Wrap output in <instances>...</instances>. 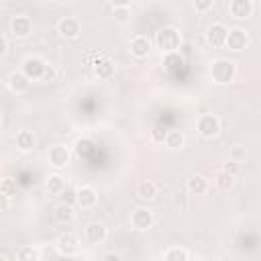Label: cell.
Instances as JSON below:
<instances>
[{"label":"cell","instance_id":"cell-3","mask_svg":"<svg viewBox=\"0 0 261 261\" xmlns=\"http://www.w3.org/2000/svg\"><path fill=\"white\" fill-rule=\"evenodd\" d=\"M224 47L232 53H239V51H245L249 47V31L243 29V27H232L226 31V41H224Z\"/></svg>","mask_w":261,"mask_h":261},{"label":"cell","instance_id":"cell-8","mask_svg":"<svg viewBox=\"0 0 261 261\" xmlns=\"http://www.w3.org/2000/svg\"><path fill=\"white\" fill-rule=\"evenodd\" d=\"M151 49H153V41L147 35H135L128 43V51L135 59H147L151 55Z\"/></svg>","mask_w":261,"mask_h":261},{"label":"cell","instance_id":"cell-13","mask_svg":"<svg viewBox=\"0 0 261 261\" xmlns=\"http://www.w3.org/2000/svg\"><path fill=\"white\" fill-rule=\"evenodd\" d=\"M84 237H86L88 243H92V245H100V243L106 241V237H108V228H106L104 222L94 220V222H88V224H86V228H84Z\"/></svg>","mask_w":261,"mask_h":261},{"label":"cell","instance_id":"cell-6","mask_svg":"<svg viewBox=\"0 0 261 261\" xmlns=\"http://www.w3.org/2000/svg\"><path fill=\"white\" fill-rule=\"evenodd\" d=\"M130 226L135 228V230H139V232H143V230H149L151 226H153V222H155V216H153V212L147 208V206H137L133 212H130Z\"/></svg>","mask_w":261,"mask_h":261},{"label":"cell","instance_id":"cell-30","mask_svg":"<svg viewBox=\"0 0 261 261\" xmlns=\"http://www.w3.org/2000/svg\"><path fill=\"white\" fill-rule=\"evenodd\" d=\"M228 157H230V161H234V163H243V161L247 159V149H245L243 145H234V147L230 149Z\"/></svg>","mask_w":261,"mask_h":261},{"label":"cell","instance_id":"cell-32","mask_svg":"<svg viewBox=\"0 0 261 261\" xmlns=\"http://www.w3.org/2000/svg\"><path fill=\"white\" fill-rule=\"evenodd\" d=\"M222 171L228 173V175H232V177H237V175L241 173V163H234V161L228 159V161L222 165Z\"/></svg>","mask_w":261,"mask_h":261},{"label":"cell","instance_id":"cell-28","mask_svg":"<svg viewBox=\"0 0 261 261\" xmlns=\"http://www.w3.org/2000/svg\"><path fill=\"white\" fill-rule=\"evenodd\" d=\"M214 184H216V188H220V190H230L232 186H234V177L232 175H228V173H224L222 169L214 175Z\"/></svg>","mask_w":261,"mask_h":261},{"label":"cell","instance_id":"cell-5","mask_svg":"<svg viewBox=\"0 0 261 261\" xmlns=\"http://www.w3.org/2000/svg\"><path fill=\"white\" fill-rule=\"evenodd\" d=\"M196 130L204 139H214L220 133V118L216 114H212V112L200 114L198 120H196Z\"/></svg>","mask_w":261,"mask_h":261},{"label":"cell","instance_id":"cell-31","mask_svg":"<svg viewBox=\"0 0 261 261\" xmlns=\"http://www.w3.org/2000/svg\"><path fill=\"white\" fill-rule=\"evenodd\" d=\"M55 77H57V67H55L53 63H47L41 82H45V84H47V82H55Z\"/></svg>","mask_w":261,"mask_h":261},{"label":"cell","instance_id":"cell-4","mask_svg":"<svg viewBox=\"0 0 261 261\" xmlns=\"http://www.w3.org/2000/svg\"><path fill=\"white\" fill-rule=\"evenodd\" d=\"M45 65L47 61L39 55H27L20 63V71L31 80V82H41L43 77V71H45Z\"/></svg>","mask_w":261,"mask_h":261},{"label":"cell","instance_id":"cell-20","mask_svg":"<svg viewBox=\"0 0 261 261\" xmlns=\"http://www.w3.org/2000/svg\"><path fill=\"white\" fill-rule=\"evenodd\" d=\"M53 218H55V222H59V224H69V222H73V218H75L73 206H69V204H65V202H59V204L53 208Z\"/></svg>","mask_w":261,"mask_h":261},{"label":"cell","instance_id":"cell-15","mask_svg":"<svg viewBox=\"0 0 261 261\" xmlns=\"http://www.w3.org/2000/svg\"><path fill=\"white\" fill-rule=\"evenodd\" d=\"M47 159H49V165H53L55 169H61L69 163V149L65 145H53L47 151Z\"/></svg>","mask_w":261,"mask_h":261},{"label":"cell","instance_id":"cell-11","mask_svg":"<svg viewBox=\"0 0 261 261\" xmlns=\"http://www.w3.org/2000/svg\"><path fill=\"white\" fill-rule=\"evenodd\" d=\"M226 27L222 22H212L208 29H206V43L212 47V49H220L224 47V41H226Z\"/></svg>","mask_w":261,"mask_h":261},{"label":"cell","instance_id":"cell-25","mask_svg":"<svg viewBox=\"0 0 261 261\" xmlns=\"http://www.w3.org/2000/svg\"><path fill=\"white\" fill-rule=\"evenodd\" d=\"M16 261H41V251L33 245H22L16 251Z\"/></svg>","mask_w":261,"mask_h":261},{"label":"cell","instance_id":"cell-29","mask_svg":"<svg viewBox=\"0 0 261 261\" xmlns=\"http://www.w3.org/2000/svg\"><path fill=\"white\" fill-rule=\"evenodd\" d=\"M73 149H75V155L77 157H88L92 153V141L90 139H77Z\"/></svg>","mask_w":261,"mask_h":261},{"label":"cell","instance_id":"cell-19","mask_svg":"<svg viewBox=\"0 0 261 261\" xmlns=\"http://www.w3.org/2000/svg\"><path fill=\"white\" fill-rule=\"evenodd\" d=\"M163 145H165L169 151H179V149H184V145H186V133L179 130V128H169V130H167V137H165V141H163Z\"/></svg>","mask_w":261,"mask_h":261},{"label":"cell","instance_id":"cell-21","mask_svg":"<svg viewBox=\"0 0 261 261\" xmlns=\"http://www.w3.org/2000/svg\"><path fill=\"white\" fill-rule=\"evenodd\" d=\"M186 190H188V194H192V196H202V194H206L208 192V179L204 177V175H192L188 181H186Z\"/></svg>","mask_w":261,"mask_h":261},{"label":"cell","instance_id":"cell-34","mask_svg":"<svg viewBox=\"0 0 261 261\" xmlns=\"http://www.w3.org/2000/svg\"><path fill=\"white\" fill-rule=\"evenodd\" d=\"M59 196L63 198V202H65V204H69V206H73V204H75V190L65 188V190H63Z\"/></svg>","mask_w":261,"mask_h":261},{"label":"cell","instance_id":"cell-33","mask_svg":"<svg viewBox=\"0 0 261 261\" xmlns=\"http://www.w3.org/2000/svg\"><path fill=\"white\" fill-rule=\"evenodd\" d=\"M192 6H194V10H196V12H208V10H212L214 0H196Z\"/></svg>","mask_w":261,"mask_h":261},{"label":"cell","instance_id":"cell-37","mask_svg":"<svg viewBox=\"0 0 261 261\" xmlns=\"http://www.w3.org/2000/svg\"><path fill=\"white\" fill-rule=\"evenodd\" d=\"M204 261H220V259H216V257H208V259H204Z\"/></svg>","mask_w":261,"mask_h":261},{"label":"cell","instance_id":"cell-38","mask_svg":"<svg viewBox=\"0 0 261 261\" xmlns=\"http://www.w3.org/2000/svg\"><path fill=\"white\" fill-rule=\"evenodd\" d=\"M0 261H8V259H6V257H4V255H0Z\"/></svg>","mask_w":261,"mask_h":261},{"label":"cell","instance_id":"cell-39","mask_svg":"<svg viewBox=\"0 0 261 261\" xmlns=\"http://www.w3.org/2000/svg\"><path fill=\"white\" fill-rule=\"evenodd\" d=\"M0 124H2V112H0Z\"/></svg>","mask_w":261,"mask_h":261},{"label":"cell","instance_id":"cell-18","mask_svg":"<svg viewBox=\"0 0 261 261\" xmlns=\"http://www.w3.org/2000/svg\"><path fill=\"white\" fill-rule=\"evenodd\" d=\"M110 8H112V18H114L118 24H126V22L130 20V2H128V0L112 2Z\"/></svg>","mask_w":261,"mask_h":261},{"label":"cell","instance_id":"cell-35","mask_svg":"<svg viewBox=\"0 0 261 261\" xmlns=\"http://www.w3.org/2000/svg\"><path fill=\"white\" fill-rule=\"evenodd\" d=\"M102 261H122V257L118 253H114V251H108V253L102 255Z\"/></svg>","mask_w":261,"mask_h":261},{"label":"cell","instance_id":"cell-36","mask_svg":"<svg viewBox=\"0 0 261 261\" xmlns=\"http://www.w3.org/2000/svg\"><path fill=\"white\" fill-rule=\"evenodd\" d=\"M8 53V41L4 35H0V57H4Z\"/></svg>","mask_w":261,"mask_h":261},{"label":"cell","instance_id":"cell-14","mask_svg":"<svg viewBox=\"0 0 261 261\" xmlns=\"http://www.w3.org/2000/svg\"><path fill=\"white\" fill-rule=\"evenodd\" d=\"M55 247H57V251H59L61 255L71 257V255H75V253H77L80 243H77V237H75L73 232H63V234H59V237H57Z\"/></svg>","mask_w":261,"mask_h":261},{"label":"cell","instance_id":"cell-2","mask_svg":"<svg viewBox=\"0 0 261 261\" xmlns=\"http://www.w3.org/2000/svg\"><path fill=\"white\" fill-rule=\"evenodd\" d=\"M210 77L218 86L232 84L234 77H237V63L232 59H224V57L212 61V65H210Z\"/></svg>","mask_w":261,"mask_h":261},{"label":"cell","instance_id":"cell-22","mask_svg":"<svg viewBox=\"0 0 261 261\" xmlns=\"http://www.w3.org/2000/svg\"><path fill=\"white\" fill-rule=\"evenodd\" d=\"M14 141H16V149L20 153H29L35 149V135L31 130H18Z\"/></svg>","mask_w":261,"mask_h":261},{"label":"cell","instance_id":"cell-10","mask_svg":"<svg viewBox=\"0 0 261 261\" xmlns=\"http://www.w3.org/2000/svg\"><path fill=\"white\" fill-rule=\"evenodd\" d=\"M255 2L253 0H230L228 2V14L232 16V18H251L253 16V12H255Z\"/></svg>","mask_w":261,"mask_h":261},{"label":"cell","instance_id":"cell-12","mask_svg":"<svg viewBox=\"0 0 261 261\" xmlns=\"http://www.w3.org/2000/svg\"><path fill=\"white\" fill-rule=\"evenodd\" d=\"M75 204L82 210H90L98 204V192L92 186H80L75 190Z\"/></svg>","mask_w":261,"mask_h":261},{"label":"cell","instance_id":"cell-23","mask_svg":"<svg viewBox=\"0 0 261 261\" xmlns=\"http://www.w3.org/2000/svg\"><path fill=\"white\" fill-rule=\"evenodd\" d=\"M94 71H96V75H98L100 80H110V77L114 75V63H112L108 57H104V59H100V61L94 65Z\"/></svg>","mask_w":261,"mask_h":261},{"label":"cell","instance_id":"cell-26","mask_svg":"<svg viewBox=\"0 0 261 261\" xmlns=\"http://www.w3.org/2000/svg\"><path fill=\"white\" fill-rule=\"evenodd\" d=\"M163 261H190V253L184 247H169L163 253Z\"/></svg>","mask_w":261,"mask_h":261},{"label":"cell","instance_id":"cell-27","mask_svg":"<svg viewBox=\"0 0 261 261\" xmlns=\"http://www.w3.org/2000/svg\"><path fill=\"white\" fill-rule=\"evenodd\" d=\"M167 130H169V128H165L163 124H153L151 130H149V139H151V143H155V145H163V141H165V137H167Z\"/></svg>","mask_w":261,"mask_h":261},{"label":"cell","instance_id":"cell-16","mask_svg":"<svg viewBox=\"0 0 261 261\" xmlns=\"http://www.w3.org/2000/svg\"><path fill=\"white\" fill-rule=\"evenodd\" d=\"M6 84H8L10 92H14V94H24V92H29V88H31V80H29L20 69L10 71Z\"/></svg>","mask_w":261,"mask_h":261},{"label":"cell","instance_id":"cell-1","mask_svg":"<svg viewBox=\"0 0 261 261\" xmlns=\"http://www.w3.org/2000/svg\"><path fill=\"white\" fill-rule=\"evenodd\" d=\"M153 41H155V47L161 53H165V55L177 53V49L181 47V33L175 27H161L155 33V39Z\"/></svg>","mask_w":261,"mask_h":261},{"label":"cell","instance_id":"cell-17","mask_svg":"<svg viewBox=\"0 0 261 261\" xmlns=\"http://www.w3.org/2000/svg\"><path fill=\"white\" fill-rule=\"evenodd\" d=\"M135 194H137V198H139L141 202H151V200H155V196H157V186H155V181H151V179H141V181L137 184V188H135Z\"/></svg>","mask_w":261,"mask_h":261},{"label":"cell","instance_id":"cell-9","mask_svg":"<svg viewBox=\"0 0 261 261\" xmlns=\"http://www.w3.org/2000/svg\"><path fill=\"white\" fill-rule=\"evenodd\" d=\"M10 33L14 39H27L33 33V18L27 14H16L10 20Z\"/></svg>","mask_w":261,"mask_h":261},{"label":"cell","instance_id":"cell-24","mask_svg":"<svg viewBox=\"0 0 261 261\" xmlns=\"http://www.w3.org/2000/svg\"><path fill=\"white\" fill-rule=\"evenodd\" d=\"M47 192L49 194H55V196H59L67 186H65V177L63 175H59V173H51L49 177H47Z\"/></svg>","mask_w":261,"mask_h":261},{"label":"cell","instance_id":"cell-7","mask_svg":"<svg viewBox=\"0 0 261 261\" xmlns=\"http://www.w3.org/2000/svg\"><path fill=\"white\" fill-rule=\"evenodd\" d=\"M55 29L63 39H77L82 33V20L77 16H61Z\"/></svg>","mask_w":261,"mask_h":261}]
</instances>
